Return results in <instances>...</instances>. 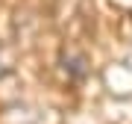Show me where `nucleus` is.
<instances>
[{
  "instance_id": "obj_1",
  "label": "nucleus",
  "mask_w": 132,
  "mask_h": 124,
  "mask_svg": "<svg viewBox=\"0 0 132 124\" xmlns=\"http://www.w3.org/2000/svg\"><path fill=\"white\" fill-rule=\"evenodd\" d=\"M9 71H12V56L6 53L3 44H0V77H3V74H9Z\"/></svg>"
}]
</instances>
